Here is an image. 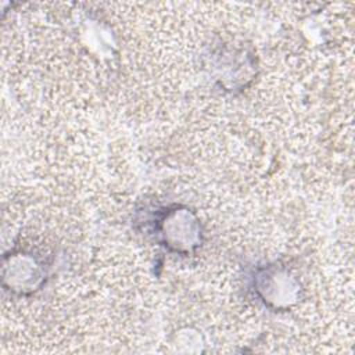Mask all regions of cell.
<instances>
[{
	"instance_id": "cell-3",
	"label": "cell",
	"mask_w": 355,
	"mask_h": 355,
	"mask_svg": "<svg viewBox=\"0 0 355 355\" xmlns=\"http://www.w3.org/2000/svg\"><path fill=\"white\" fill-rule=\"evenodd\" d=\"M46 265L32 254L18 252L11 255L10 263L4 262V282L10 280V286L15 291H35L46 280Z\"/></svg>"
},
{
	"instance_id": "cell-1",
	"label": "cell",
	"mask_w": 355,
	"mask_h": 355,
	"mask_svg": "<svg viewBox=\"0 0 355 355\" xmlns=\"http://www.w3.org/2000/svg\"><path fill=\"white\" fill-rule=\"evenodd\" d=\"M144 229L169 252L190 255L202 244V227L198 216L182 204L161 205L144 218Z\"/></svg>"
},
{
	"instance_id": "cell-2",
	"label": "cell",
	"mask_w": 355,
	"mask_h": 355,
	"mask_svg": "<svg viewBox=\"0 0 355 355\" xmlns=\"http://www.w3.org/2000/svg\"><path fill=\"white\" fill-rule=\"evenodd\" d=\"M300 282L283 266H259L252 276L255 297L273 311H284L294 305L300 298Z\"/></svg>"
}]
</instances>
